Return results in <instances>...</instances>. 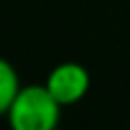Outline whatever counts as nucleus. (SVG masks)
Segmentation results:
<instances>
[{
	"label": "nucleus",
	"mask_w": 130,
	"mask_h": 130,
	"mask_svg": "<svg viewBox=\"0 0 130 130\" xmlns=\"http://www.w3.org/2000/svg\"><path fill=\"white\" fill-rule=\"evenodd\" d=\"M59 119L62 105L46 85L21 87L11 107L7 110V121L14 130H53Z\"/></svg>",
	"instance_id": "obj_1"
},
{
	"label": "nucleus",
	"mask_w": 130,
	"mask_h": 130,
	"mask_svg": "<svg viewBox=\"0 0 130 130\" xmlns=\"http://www.w3.org/2000/svg\"><path fill=\"white\" fill-rule=\"evenodd\" d=\"M43 85L55 96V101L64 107V105H75L87 96L91 87V75L78 62H62L48 73Z\"/></svg>",
	"instance_id": "obj_2"
},
{
	"label": "nucleus",
	"mask_w": 130,
	"mask_h": 130,
	"mask_svg": "<svg viewBox=\"0 0 130 130\" xmlns=\"http://www.w3.org/2000/svg\"><path fill=\"white\" fill-rule=\"evenodd\" d=\"M18 91H21L18 71L9 59L0 57V117H7V110L11 107Z\"/></svg>",
	"instance_id": "obj_3"
}]
</instances>
